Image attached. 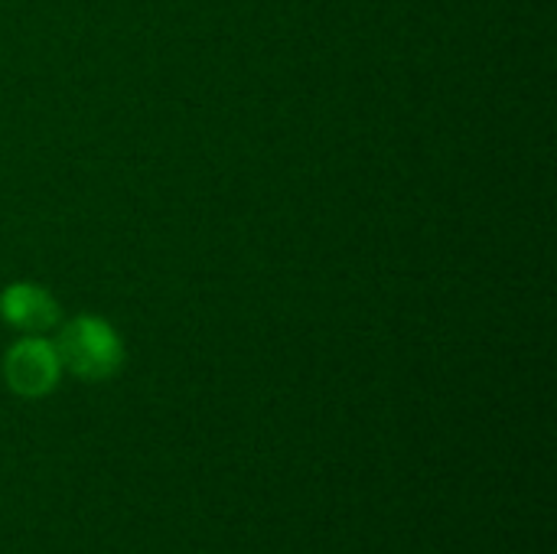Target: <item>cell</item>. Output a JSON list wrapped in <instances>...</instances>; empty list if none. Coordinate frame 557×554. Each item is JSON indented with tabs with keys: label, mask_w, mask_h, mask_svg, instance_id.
Instances as JSON below:
<instances>
[{
	"label": "cell",
	"mask_w": 557,
	"mask_h": 554,
	"mask_svg": "<svg viewBox=\"0 0 557 554\" xmlns=\"http://www.w3.org/2000/svg\"><path fill=\"white\" fill-rule=\"evenodd\" d=\"M55 356L72 376L85 382H104L121 369L124 346H121V336L104 320L75 317L72 323L62 327L55 340Z\"/></svg>",
	"instance_id": "cell-1"
},
{
	"label": "cell",
	"mask_w": 557,
	"mask_h": 554,
	"mask_svg": "<svg viewBox=\"0 0 557 554\" xmlns=\"http://www.w3.org/2000/svg\"><path fill=\"white\" fill-rule=\"evenodd\" d=\"M59 372H62V362L55 356V346H49L39 336L20 340L7 353V359H3L7 385L16 395H23V398H42V395H49L55 389V382H59Z\"/></svg>",
	"instance_id": "cell-2"
},
{
	"label": "cell",
	"mask_w": 557,
	"mask_h": 554,
	"mask_svg": "<svg viewBox=\"0 0 557 554\" xmlns=\"http://www.w3.org/2000/svg\"><path fill=\"white\" fill-rule=\"evenodd\" d=\"M0 317L16 327L20 333H29V336H39L52 327H59V304L55 297L39 287V284H10L3 294H0Z\"/></svg>",
	"instance_id": "cell-3"
}]
</instances>
